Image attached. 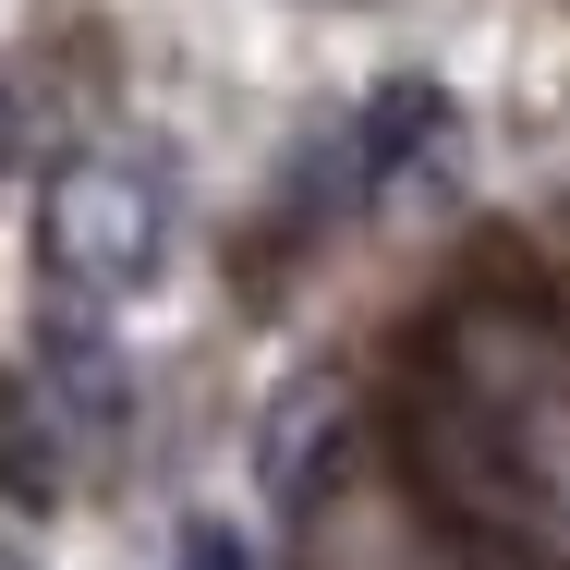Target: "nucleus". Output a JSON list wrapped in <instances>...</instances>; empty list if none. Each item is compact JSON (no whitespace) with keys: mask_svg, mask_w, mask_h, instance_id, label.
Returning a JSON list of instances; mask_svg holds the SVG:
<instances>
[{"mask_svg":"<svg viewBox=\"0 0 570 570\" xmlns=\"http://www.w3.org/2000/svg\"><path fill=\"white\" fill-rule=\"evenodd\" d=\"M413 498L498 559L570 570V328L522 304H461L401 376Z\"/></svg>","mask_w":570,"mask_h":570,"instance_id":"f257e3e1","label":"nucleus"},{"mask_svg":"<svg viewBox=\"0 0 570 570\" xmlns=\"http://www.w3.org/2000/svg\"><path fill=\"white\" fill-rule=\"evenodd\" d=\"M158 255H170L158 170H134V158H61V170L37 183V279H49L73 316L134 304V292L158 279Z\"/></svg>","mask_w":570,"mask_h":570,"instance_id":"f03ea898","label":"nucleus"},{"mask_svg":"<svg viewBox=\"0 0 570 570\" xmlns=\"http://www.w3.org/2000/svg\"><path fill=\"white\" fill-rule=\"evenodd\" d=\"M438 121H450L438 86H376V98H364V110L304 158V183H292L304 219H341V207H364V195H389V170H401L413 146H438Z\"/></svg>","mask_w":570,"mask_h":570,"instance_id":"7ed1b4c3","label":"nucleus"},{"mask_svg":"<svg viewBox=\"0 0 570 570\" xmlns=\"http://www.w3.org/2000/svg\"><path fill=\"white\" fill-rule=\"evenodd\" d=\"M328 461H341V389H328V376H304V389L279 401V425L255 438V473L279 485V510H316Z\"/></svg>","mask_w":570,"mask_h":570,"instance_id":"20e7f679","label":"nucleus"},{"mask_svg":"<svg viewBox=\"0 0 570 570\" xmlns=\"http://www.w3.org/2000/svg\"><path fill=\"white\" fill-rule=\"evenodd\" d=\"M0 498H24V510L61 498V425L24 376H0Z\"/></svg>","mask_w":570,"mask_h":570,"instance_id":"39448f33","label":"nucleus"},{"mask_svg":"<svg viewBox=\"0 0 570 570\" xmlns=\"http://www.w3.org/2000/svg\"><path fill=\"white\" fill-rule=\"evenodd\" d=\"M170 570H243V547H230L219 522H195V534H183V559H170Z\"/></svg>","mask_w":570,"mask_h":570,"instance_id":"423d86ee","label":"nucleus"},{"mask_svg":"<svg viewBox=\"0 0 570 570\" xmlns=\"http://www.w3.org/2000/svg\"><path fill=\"white\" fill-rule=\"evenodd\" d=\"M12 170H24V98L0 86V183H12Z\"/></svg>","mask_w":570,"mask_h":570,"instance_id":"0eeeda50","label":"nucleus"}]
</instances>
